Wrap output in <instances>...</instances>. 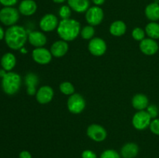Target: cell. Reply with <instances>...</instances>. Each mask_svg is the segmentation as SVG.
<instances>
[{
	"mask_svg": "<svg viewBox=\"0 0 159 158\" xmlns=\"http://www.w3.org/2000/svg\"><path fill=\"white\" fill-rule=\"evenodd\" d=\"M147 112L152 119H155L158 115V108L155 105H150L147 107Z\"/></svg>",
	"mask_w": 159,
	"mask_h": 158,
	"instance_id": "obj_30",
	"label": "cell"
},
{
	"mask_svg": "<svg viewBox=\"0 0 159 158\" xmlns=\"http://www.w3.org/2000/svg\"><path fill=\"white\" fill-rule=\"evenodd\" d=\"M32 57L34 61L37 63L40 64H47L51 62L52 54L51 51L47 50L46 48L37 47L33 50Z\"/></svg>",
	"mask_w": 159,
	"mask_h": 158,
	"instance_id": "obj_9",
	"label": "cell"
},
{
	"mask_svg": "<svg viewBox=\"0 0 159 158\" xmlns=\"http://www.w3.org/2000/svg\"><path fill=\"white\" fill-rule=\"evenodd\" d=\"M60 91L63 94H67V95H71L75 92V88L72 84L70 82L65 81L63 82L60 85Z\"/></svg>",
	"mask_w": 159,
	"mask_h": 158,
	"instance_id": "obj_25",
	"label": "cell"
},
{
	"mask_svg": "<svg viewBox=\"0 0 159 158\" xmlns=\"http://www.w3.org/2000/svg\"><path fill=\"white\" fill-rule=\"evenodd\" d=\"M85 107V101L79 94H73L68 99V108L71 113L79 114Z\"/></svg>",
	"mask_w": 159,
	"mask_h": 158,
	"instance_id": "obj_6",
	"label": "cell"
},
{
	"mask_svg": "<svg viewBox=\"0 0 159 158\" xmlns=\"http://www.w3.org/2000/svg\"><path fill=\"white\" fill-rule=\"evenodd\" d=\"M92 1H93V2L97 6H101V5H102L105 2V0H92Z\"/></svg>",
	"mask_w": 159,
	"mask_h": 158,
	"instance_id": "obj_35",
	"label": "cell"
},
{
	"mask_svg": "<svg viewBox=\"0 0 159 158\" xmlns=\"http://www.w3.org/2000/svg\"><path fill=\"white\" fill-rule=\"evenodd\" d=\"M132 105H133L134 108L139 111L144 110L148 106V99L147 96L144 94H138L134 96L133 99H132Z\"/></svg>",
	"mask_w": 159,
	"mask_h": 158,
	"instance_id": "obj_22",
	"label": "cell"
},
{
	"mask_svg": "<svg viewBox=\"0 0 159 158\" xmlns=\"http://www.w3.org/2000/svg\"><path fill=\"white\" fill-rule=\"evenodd\" d=\"M104 17L102 9L99 6H93L89 8L85 13V20L90 26H96L100 24Z\"/></svg>",
	"mask_w": 159,
	"mask_h": 158,
	"instance_id": "obj_7",
	"label": "cell"
},
{
	"mask_svg": "<svg viewBox=\"0 0 159 158\" xmlns=\"http://www.w3.org/2000/svg\"><path fill=\"white\" fill-rule=\"evenodd\" d=\"M71 8L68 6H62L59 9V15L62 20L69 19L71 15Z\"/></svg>",
	"mask_w": 159,
	"mask_h": 158,
	"instance_id": "obj_27",
	"label": "cell"
},
{
	"mask_svg": "<svg viewBox=\"0 0 159 158\" xmlns=\"http://www.w3.org/2000/svg\"><path fill=\"white\" fill-rule=\"evenodd\" d=\"M18 2V0H0V3L5 6V7H8V6H13L16 5Z\"/></svg>",
	"mask_w": 159,
	"mask_h": 158,
	"instance_id": "obj_33",
	"label": "cell"
},
{
	"mask_svg": "<svg viewBox=\"0 0 159 158\" xmlns=\"http://www.w3.org/2000/svg\"><path fill=\"white\" fill-rule=\"evenodd\" d=\"M132 37L134 40H138V41H141L144 39L145 37V33L143 30L141 28L137 27L134 29V30L132 31Z\"/></svg>",
	"mask_w": 159,
	"mask_h": 158,
	"instance_id": "obj_28",
	"label": "cell"
},
{
	"mask_svg": "<svg viewBox=\"0 0 159 158\" xmlns=\"http://www.w3.org/2000/svg\"><path fill=\"white\" fill-rule=\"evenodd\" d=\"M38 77L34 73H28L25 77V83L26 85V91L27 94L30 95H34L37 94V90H36V87H37V84H38Z\"/></svg>",
	"mask_w": 159,
	"mask_h": 158,
	"instance_id": "obj_17",
	"label": "cell"
},
{
	"mask_svg": "<svg viewBox=\"0 0 159 158\" xmlns=\"http://www.w3.org/2000/svg\"><path fill=\"white\" fill-rule=\"evenodd\" d=\"M139 152V148L136 143H126L121 149V156L124 158H134Z\"/></svg>",
	"mask_w": 159,
	"mask_h": 158,
	"instance_id": "obj_18",
	"label": "cell"
},
{
	"mask_svg": "<svg viewBox=\"0 0 159 158\" xmlns=\"http://www.w3.org/2000/svg\"><path fill=\"white\" fill-rule=\"evenodd\" d=\"M21 86V77L15 72H7L2 80V88L6 94L12 95L20 90Z\"/></svg>",
	"mask_w": 159,
	"mask_h": 158,
	"instance_id": "obj_3",
	"label": "cell"
},
{
	"mask_svg": "<svg viewBox=\"0 0 159 158\" xmlns=\"http://www.w3.org/2000/svg\"><path fill=\"white\" fill-rule=\"evenodd\" d=\"M82 158H97L96 153L93 151L90 150H84L82 153Z\"/></svg>",
	"mask_w": 159,
	"mask_h": 158,
	"instance_id": "obj_32",
	"label": "cell"
},
{
	"mask_svg": "<svg viewBox=\"0 0 159 158\" xmlns=\"http://www.w3.org/2000/svg\"><path fill=\"white\" fill-rule=\"evenodd\" d=\"M59 23L57 18L54 14H46L40 21V29L45 32H51L57 28Z\"/></svg>",
	"mask_w": 159,
	"mask_h": 158,
	"instance_id": "obj_10",
	"label": "cell"
},
{
	"mask_svg": "<svg viewBox=\"0 0 159 158\" xmlns=\"http://www.w3.org/2000/svg\"><path fill=\"white\" fill-rule=\"evenodd\" d=\"M28 40L30 43L36 47H42L47 43V37L43 33L39 31H33L28 34Z\"/></svg>",
	"mask_w": 159,
	"mask_h": 158,
	"instance_id": "obj_14",
	"label": "cell"
},
{
	"mask_svg": "<svg viewBox=\"0 0 159 158\" xmlns=\"http://www.w3.org/2000/svg\"><path fill=\"white\" fill-rule=\"evenodd\" d=\"M16 63V57L12 53H6L2 56L1 59L2 67L6 71H10L11 70L13 69Z\"/></svg>",
	"mask_w": 159,
	"mask_h": 158,
	"instance_id": "obj_21",
	"label": "cell"
},
{
	"mask_svg": "<svg viewBox=\"0 0 159 158\" xmlns=\"http://www.w3.org/2000/svg\"><path fill=\"white\" fill-rule=\"evenodd\" d=\"M95 34V29L93 26H86L81 30V36L85 40H89L93 37Z\"/></svg>",
	"mask_w": 159,
	"mask_h": 158,
	"instance_id": "obj_26",
	"label": "cell"
},
{
	"mask_svg": "<svg viewBox=\"0 0 159 158\" xmlns=\"http://www.w3.org/2000/svg\"><path fill=\"white\" fill-rule=\"evenodd\" d=\"M68 50V44L65 40H58L52 44L51 53L54 57H61L66 54Z\"/></svg>",
	"mask_w": 159,
	"mask_h": 158,
	"instance_id": "obj_15",
	"label": "cell"
},
{
	"mask_svg": "<svg viewBox=\"0 0 159 158\" xmlns=\"http://www.w3.org/2000/svg\"><path fill=\"white\" fill-rule=\"evenodd\" d=\"M151 122H152V118L150 115L144 110H141L135 113L132 119L134 127L138 130L145 129L150 125Z\"/></svg>",
	"mask_w": 159,
	"mask_h": 158,
	"instance_id": "obj_5",
	"label": "cell"
},
{
	"mask_svg": "<svg viewBox=\"0 0 159 158\" xmlns=\"http://www.w3.org/2000/svg\"><path fill=\"white\" fill-rule=\"evenodd\" d=\"M7 74V71L4 69H0V77L3 78V77L6 76V74Z\"/></svg>",
	"mask_w": 159,
	"mask_h": 158,
	"instance_id": "obj_36",
	"label": "cell"
},
{
	"mask_svg": "<svg viewBox=\"0 0 159 158\" xmlns=\"http://www.w3.org/2000/svg\"><path fill=\"white\" fill-rule=\"evenodd\" d=\"M89 50L94 56H102L107 50V44L102 39L96 37L93 38L89 43Z\"/></svg>",
	"mask_w": 159,
	"mask_h": 158,
	"instance_id": "obj_11",
	"label": "cell"
},
{
	"mask_svg": "<svg viewBox=\"0 0 159 158\" xmlns=\"http://www.w3.org/2000/svg\"><path fill=\"white\" fill-rule=\"evenodd\" d=\"M52 1L55 3H63L65 2L66 0H52Z\"/></svg>",
	"mask_w": 159,
	"mask_h": 158,
	"instance_id": "obj_38",
	"label": "cell"
},
{
	"mask_svg": "<svg viewBox=\"0 0 159 158\" xmlns=\"http://www.w3.org/2000/svg\"><path fill=\"white\" fill-rule=\"evenodd\" d=\"M19 11L12 6L4 7L0 10V21L6 26H13L18 21Z\"/></svg>",
	"mask_w": 159,
	"mask_h": 158,
	"instance_id": "obj_4",
	"label": "cell"
},
{
	"mask_svg": "<svg viewBox=\"0 0 159 158\" xmlns=\"http://www.w3.org/2000/svg\"><path fill=\"white\" fill-rule=\"evenodd\" d=\"M28 39V34L23 26L13 25L5 33V40L9 48L20 50L23 48Z\"/></svg>",
	"mask_w": 159,
	"mask_h": 158,
	"instance_id": "obj_1",
	"label": "cell"
},
{
	"mask_svg": "<svg viewBox=\"0 0 159 158\" xmlns=\"http://www.w3.org/2000/svg\"><path fill=\"white\" fill-rule=\"evenodd\" d=\"M127 30V26L125 23L120 20L113 22L110 27V33L115 37H120L124 35Z\"/></svg>",
	"mask_w": 159,
	"mask_h": 158,
	"instance_id": "obj_23",
	"label": "cell"
},
{
	"mask_svg": "<svg viewBox=\"0 0 159 158\" xmlns=\"http://www.w3.org/2000/svg\"><path fill=\"white\" fill-rule=\"evenodd\" d=\"M145 15L151 21L155 22L159 20V4L152 2L148 5L145 8Z\"/></svg>",
	"mask_w": 159,
	"mask_h": 158,
	"instance_id": "obj_20",
	"label": "cell"
},
{
	"mask_svg": "<svg viewBox=\"0 0 159 158\" xmlns=\"http://www.w3.org/2000/svg\"><path fill=\"white\" fill-rule=\"evenodd\" d=\"M20 51H21L22 53H24V54L27 53V50H25L24 48H21V49H20Z\"/></svg>",
	"mask_w": 159,
	"mask_h": 158,
	"instance_id": "obj_39",
	"label": "cell"
},
{
	"mask_svg": "<svg viewBox=\"0 0 159 158\" xmlns=\"http://www.w3.org/2000/svg\"><path fill=\"white\" fill-rule=\"evenodd\" d=\"M140 50L146 55H154L158 50V45L154 39L147 38L141 40L140 43Z\"/></svg>",
	"mask_w": 159,
	"mask_h": 158,
	"instance_id": "obj_12",
	"label": "cell"
},
{
	"mask_svg": "<svg viewBox=\"0 0 159 158\" xmlns=\"http://www.w3.org/2000/svg\"><path fill=\"white\" fill-rule=\"evenodd\" d=\"M89 137L96 142H102L107 138V133L105 129L97 124H93L87 129Z\"/></svg>",
	"mask_w": 159,
	"mask_h": 158,
	"instance_id": "obj_8",
	"label": "cell"
},
{
	"mask_svg": "<svg viewBox=\"0 0 159 158\" xmlns=\"http://www.w3.org/2000/svg\"><path fill=\"white\" fill-rule=\"evenodd\" d=\"M19 158H32V155L30 153L26 150H23V151L20 152V155H19Z\"/></svg>",
	"mask_w": 159,
	"mask_h": 158,
	"instance_id": "obj_34",
	"label": "cell"
},
{
	"mask_svg": "<svg viewBox=\"0 0 159 158\" xmlns=\"http://www.w3.org/2000/svg\"><path fill=\"white\" fill-rule=\"evenodd\" d=\"M68 6L76 12H85L89 8V0H68Z\"/></svg>",
	"mask_w": 159,
	"mask_h": 158,
	"instance_id": "obj_19",
	"label": "cell"
},
{
	"mask_svg": "<svg viewBox=\"0 0 159 158\" xmlns=\"http://www.w3.org/2000/svg\"><path fill=\"white\" fill-rule=\"evenodd\" d=\"M5 37V33H4V30H3L2 28L0 26V40H2L3 38Z\"/></svg>",
	"mask_w": 159,
	"mask_h": 158,
	"instance_id": "obj_37",
	"label": "cell"
},
{
	"mask_svg": "<svg viewBox=\"0 0 159 158\" xmlns=\"http://www.w3.org/2000/svg\"><path fill=\"white\" fill-rule=\"evenodd\" d=\"M100 158H121L119 153L114 150H107L102 152Z\"/></svg>",
	"mask_w": 159,
	"mask_h": 158,
	"instance_id": "obj_29",
	"label": "cell"
},
{
	"mask_svg": "<svg viewBox=\"0 0 159 158\" xmlns=\"http://www.w3.org/2000/svg\"><path fill=\"white\" fill-rule=\"evenodd\" d=\"M145 32L150 38L159 39V24L155 22H152L146 26Z\"/></svg>",
	"mask_w": 159,
	"mask_h": 158,
	"instance_id": "obj_24",
	"label": "cell"
},
{
	"mask_svg": "<svg viewBox=\"0 0 159 158\" xmlns=\"http://www.w3.org/2000/svg\"><path fill=\"white\" fill-rule=\"evenodd\" d=\"M54 96V91L50 86L45 85L39 88L37 91L36 99L40 104H47L51 102Z\"/></svg>",
	"mask_w": 159,
	"mask_h": 158,
	"instance_id": "obj_13",
	"label": "cell"
},
{
	"mask_svg": "<svg viewBox=\"0 0 159 158\" xmlns=\"http://www.w3.org/2000/svg\"><path fill=\"white\" fill-rule=\"evenodd\" d=\"M150 129L154 134L159 136V119H155L151 122Z\"/></svg>",
	"mask_w": 159,
	"mask_h": 158,
	"instance_id": "obj_31",
	"label": "cell"
},
{
	"mask_svg": "<svg viewBox=\"0 0 159 158\" xmlns=\"http://www.w3.org/2000/svg\"><path fill=\"white\" fill-rule=\"evenodd\" d=\"M37 9V3L34 0H23L19 6V12L23 15H32Z\"/></svg>",
	"mask_w": 159,
	"mask_h": 158,
	"instance_id": "obj_16",
	"label": "cell"
},
{
	"mask_svg": "<svg viewBox=\"0 0 159 158\" xmlns=\"http://www.w3.org/2000/svg\"><path fill=\"white\" fill-rule=\"evenodd\" d=\"M80 23L73 19L62 20L57 26V31L59 37L65 41H71L77 38L80 33Z\"/></svg>",
	"mask_w": 159,
	"mask_h": 158,
	"instance_id": "obj_2",
	"label": "cell"
}]
</instances>
